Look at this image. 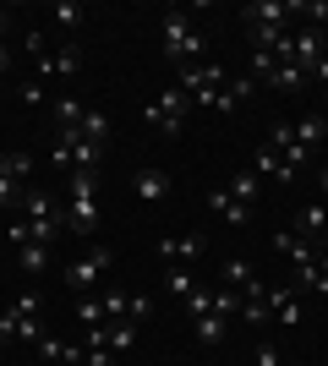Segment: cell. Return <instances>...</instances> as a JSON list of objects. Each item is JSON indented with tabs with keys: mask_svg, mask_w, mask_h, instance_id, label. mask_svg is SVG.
Returning <instances> with one entry per match:
<instances>
[{
	"mask_svg": "<svg viewBox=\"0 0 328 366\" xmlns=\"http://www.w3.org/2000/svg\"><path fill=\"white\" fill-rule=\"evenodd\" d=\"M6 22H11V16H6V6H0V33H6Z\"/></svg>",
	"mask_w": 328,
	"mask_h": 366,
	"instance_id": "cell-44",
	"label": "cell"
},
{
	"mask_svg": "<svg viewBox=\"0 0 328 366\" xmlns=\"http://www.w3.org/2000/svg\"><path fill=\"white\" fill-rule=\"evenodd\" d=\"M274 252L279 257H290L296 268H307V262H317V246L307 241V235H296V229H284V235H274Z\"/></svg>",
	"mask_w": 328,
	"mask_h": 366,
	"instance_id": "cell-17",
	"label": "cell"
},
{
	"mask_svg": "<svg viewBox=\"0 0 328 366\" xmlns=\"http://www.w3.org/2000/svg\"><path fill=\"white\" fill-rule=\"evenodd\" d=\"M6 66H11V49H6V44H0V71H6Z\"/></svg>",
	"mask_w": 328,
	"mask_h": 366,
	"instance_id": "cell-43",
	"label": "cell"
},
{
	"mask_svg": "<svg viewBox=\"0 0 328 366\" xmlns=\"http://www.w3.org/2000/svg\"><path fill=\"white\" fill-rule=\"evenodd\" d=\"M224 82H230V76H224V66H219V61H197V66H181V82H175V88L187 93L192 104L214 109L219 93H224Z\"/></svg>",
	"mask_w": 328,
	"mask_h": 366,
	"instance_id": "cell-3",
	"label": "cell"
},
{
	"mask_svg": "<svg viewBox=\"0 0 328 366\" xmlns=\"http://www.w3.org/2000/svg\"><path fill=\"white\" fill-rule=\"evenodd\" d=\"M77 137H82V142H94V148H109V115L88 104V115H82V126H77Z\"/></svg>",
	"mask_w": 328,
	"mask_h": 366,
	"instance_id": "cell-20",
	"label": "cell"
},
{
	"mask_svg": "<svg viewBox=\"0 0 328 366\" xmlns=\"http://www.w3.org/2000/svg\"><path fill=\"white\" fill-rule=\"evenodd\" d=\"M6 169H11L16 181H28V175H33V153H11V164H6Z\"/></svg>",
	"mask_w": 328,
	"mask_h": 366,
	"instance_id": "cell-39",
	"label": "cell"
},
{
	"mask_svg": "<svg viewBox=\"0 0 328 366\" xmlns=\"http://www.w3.org/2000/svg\"><path fill=\"white\" fill-rule=\"evenodd\" d=\"M39 361L61 366V361H66V345H61V339H55V334H44V339H39Z\"/></svg>",
	"mask_w": 328,
	"mask_h": 366,
	"instance_id": "cell-31",
	"label": "cell"
},
{
	"mask_svg": "<svg viewBox=\"0 0 328 366\" xmlns=\"http://www.w3.org/2000/svg\"><path fill=\"white\" fill-rule=\"evenodd\" d=\"M252 366H279V345H257V355H252Z\"/></svg>",
	"mask_w": 328,
	"mask_h": 366,
	"instance_id": "cell-41",
	"label": "cell"
},
{
	"mask_svg": "<svg viewBox=\"0 0 328 366\" xmlns=\"http://www.w3.org/2000/svg\"><path fill=\"white\" fill-rule=\"evenodd\" d=\"M22 219H28V224H44V219H66V208H55V197H49V192L28 186V197H22Z\"/></svg>",
	"mask_w": 328,
	"mask_h": 366,
	"instance_id": "cell-18",
	"label": "cell"
},
{
	"mask_svg": "<svg viewBox=\"0 0 328 366\" xmlns=\"http://www.w3.org/2000/svg\"><path fill=\"white\" fill-rule=\"evenodd\" d=\"M131 197L137 202H164L170 197V175H164L159 164H142L137 175H131Z\"/></svg>",
	"mask_w": 328,
	"mask_h": 366,
	"instance_id": "cell-11",
	"label": "cell"
},
{
	"mask_svg": "<svg viewBox=\"0 0 328 366\" xmlns=\"http://www.w3.org/2000/svg\"><path fill=\"white\" fill-rule=\"evenodd\" d=\"M214 312L219 317H235V312H241V290H224V285H219L214 290Z\"/></svg>",
	"mask_w": 328,
	"mask_h": 366,
	"instance_id": "cell-30",
	"label": "cell"
},
{
	"mask_svg": "<svg viewBox=\"0 0 328 366\" xmlns=\"http://www.w3.org/2000/svg\"><path fill=\"white\" fill-rule=\"evenodd\" d=\"M6 241H11V246H16V252H22V246H28V241H33V235H28V219H16V224H11V229H6Z\"/></svg>",
	"mask_w": 328,
	"mask_h": 366,
	"instance_id": "cell-40",
	"label": "cell"
},
{
	"mask_svg": "<svg viewBox=\"0 0 328 366\" xmlns=\"http://www.w3.org/2000/svg\"><path fill=\"white\" fill-rule=\"evenodd\" d=\"M16 328H22V312H0V345H16Z\"/></svg>",
	"mask_w": 328,
	"mask_h": 366,
	"instance_id": "cell-33",
	"label": "cell"
},
{
	"mask_svg": "<svg viewBox=\"0 0 328 366\" xmlns=\"http://www.w3.org/2000/svg\"><path fill=\"white\" fill-rule=\"evenodd\" d=\"M16 312H22V317H39V312H44V301H39V290H22V295H16Z\"/></svg>",
	"mask_w": 328,
	"mask_h": 366,
	"instance_id": "cell-35",
	"label": "cell"
},
{
	"mask_svg": "<svg viewBox=\"0 0 328 366\" xmlns=\"http://www.w3.org/2000/svg\"><path fill=\"white\" fill-rule=\"evenodd\" d=\"M22 197H28V181H16L11 169H0V208H22Z\"/></svg>",
	"mask_w": 328,
	"mask_h": 366,
	"instance_id": "cell-24",
	"label": "cell"
},
{
	"mask_svg": "<svg viewBox=\"0 0 328 366\" xmlns=\"http://www.w3.org/2000/svg\"><path fill=\"white\" fill-rule=\"evenodd\" d=\"M49 16H55V28H82V6H71V0H61V6H49Z\"/></svg>",
	"mask_w": 328,
	"mask_h": 366,
	"instance_id": "cell-28",
	"label": "cell"
},
{
	"mask_svg": "<svg viewBox=\"0 0 328 366\" xmlns=\"http://www.w3.org/2000/svg\"><path fill=\"white\" fill-rule=\"evenodd\" d=\"M317 202H328V164L317 169Z\"/></svg>",
	"mask_w": 328,
	"mask_h": 366,
	"instance_id": "cell-42",
	"label": "cell"
},
{
	"mask_svg": "<svg viewBox=\"0 0 328 366\" xmlns=\"http://www.w3.org/2000/svg\"><path fill=\"white\" fill-rule=\"evenodd\" d=\"M16 262H22V268L39 279V274L49 268V246H22V252H16Z\"/></svg>",
	"mask_w": 328,
	"mask_h": 366,
	"instance_id": "cell-26",
	"label": "cell"
},
{
	"mask_svg": "<svg viewBox=\"0 0 328 366\" xmlns=\"http://www.w3.org/2000/svg\"><path fill=\"white\" fill-rule=\"evenodd\" d=\"M159 257L175 262V268H187V262L203 257V235H164V241H159Z\"/></svg>",
	"mask_w": 328,
	"mask_h": 366,
	"instance_id": "cell-14",
	"label": "cell"
},
{
	"mask_svg": "<svg viewBox=\"0 0 328 366\" xmlns=\"http://www.w3.org/2000/svg\"><path fill=\"white\" fill-rule=\"evenodd\" d=\"M296 235H307V241H323V235H328V202H307V208H301V214H296Z\"/></svg>",
	"mask_w": 328,
	"mask_h": 366,
	"instance_id": "cell-16",
	"label": "cell"
},
{
	"mask_svg": "<svg viewBox=\"0 0 328 366\" xmlns=\"http://www.w3.org/2000/svg\"><path fill=\"white\" fill-rule=\"evenodd\" d=\"M82 115H88V104H82L77 93H55V99H49V121H55V132H77Z\"/></svg>",
	"mask_w": 328,
	"mask_h": 366,
	"instance_id": "cell-13",
	"label": "cell"
},
{
	"mask_svg": "<svg viewBox=\"0 0 328 366\" xmlns=\"http://www.w3.org/2000/svg\"><path fill=\"white\" fill-rule=\"evenodd\" d=\"M290 61H296L301 71H312L317 61H328L323 55V33L317 28H290Z\"/></svg>",
	"mask_w": 328,
	"mask_h": 366,
	"instance_id": "cell-9",
	"label": "cell"
},
{
	"mask_svg": "<svg viewBox=\"0 0 328 366\" xmlns=\"http://www.w3.org/2000/svg\"><path fill=\"white\" fill-rule=\"evenodd\" d=\"M126 301H131L126 290H104V295H99V306H104V317H126Z\"/></svg>",
	"mask_w": 328,
	"mask_h": 366,
	"instance_id": "cell-32",
	"label": "cell"
},
{
	"mask_svg": "<svg viewBox=\"0 0 328 366\" xmlns=\"http://www.w3.org/2000/svg\"><path fill=\"white\" fill-rule=\"evenodd\" d=\"M208 312H214V290H208V285H197V290L187 295V317L197 322V317H208Z\"/></svg>",
	"mask_w": 328,
	"mask_h": 366,
	"instance_id": "cell-27",
	"label": "cell"
},
{
	"mask_svg": "<svg viewBox=\"0 0 328 366\" xmlns=\"http://www.w3.org/2000/svg\"><path fill=\"white\" fill-rule=\"evenodd\" d=\"M192 334H197V345H224V334H230V317H219V312H208V317H197L192 322Z\"/></svg>",
	"mask_w": 328,
	"mask_h": 366,
	"instance_id": "cell-21",
	"label": "cell"
},
{
	"mask_svg": "<svg viewBox=\"0 0 328 366\" xmlns=\"http://www.w3.org/2000/svg\"><path fill=\"white\" fill-rule=\"evenodd\" d=\"M109 268H115V252L94 241V246H88V252H82L77 262H71V268H66V285H71V290H94V285L109 274Z\"/></svg>",
	"mask_w": 328,
	"mask_h": 366,
	"instance_id": "cell-5",
	"label": "cell"
},
{
	"mask_svg": "<svg viewBox=\"0 0 328 366\" xmlns=\"http://www.w3.org/2000/svg\"><path fill=\"white\" fill-rule=\"evenodd\" d=\"M99 159H104V148H94V142H71V169H99Z\"/></svg>",
	"mask_w": 328,
	"mask_h": 366,
	"instance_id": "cell-25",
	"label": "cell"
},
{
	"mask_svg": "<svg viewBox=\"0 0 328 366\" xmlns=\"http://www.w3.org/2000/svg\"><path fill=\"white\" fill-rule=\"evenodd\" d=\"M219 285H224V290H241V295H263L268 290L263 279L252 274L247 257H224V262H219Z\"/></svg>",
	"mask_w": 328,
	"mask_h": 366,
	"instance_id": "cell-8",
	"label": "cell"
},
{
	"mask_svg": "<svg viewBox=\"0 0 328 366\" xmlns=\"http://www.w3.org/2000/svg\"><path fill=\"white\" fill-rule=\"evenodd\" d=\"M187 115H192V99L181 88H164L154 104H142V121L154 126V132H164V137H181V132H187Z\"/></svg>",
	"mask_w": 328,
	"mask_h": 366,
	"instance_id": "cell-4",
	"label": "cell"
},
{
	"mask_svg": "<svg viewBox=\"0 0 328 366\" xmlns=\"http://www.w3.org/2000/svg\"><path fill=\"white\" fill-rule=\"evenodd\" d=\"M290 126H296V142H301L307 153H317V148L328 142V115H323V109H307V115H296Z\"/></svg>",
	"mask_w": 328,
	"mask_h": 366,
	"instance_id": "cell-15",
	"label": "cell"
},
{
	"mask_svg": "<svg viewBox=\"0 0 328 366\" xmlns=\"http://www.w3.org/2000/svg\"><path fill=\"white\" fill-rule=\"evenodd\" d=\"M197 55H203V33L192 28V16L164 11V61H175V71H181V66H197Z\"/></svg>",
	"mask_w": 328,
	"mask_h": 366,
	"instance_id": "cell-2",
	"label": "cell"
},
{
	"mask_svg": "<svg viewBox=\"0 0 328 366\" xmlns=\"http://www.w3.org/2000/svg\"><path fill=\"white\" fill-rule=\"evenodd\" d=\"M22 44H28L33 66H39V61H44V55H49V39H44V33H39V28H28V33H22Z\"/></svg>",
	"mask_w": 328,
	"mask_h": 366,
	"instance_id": "cell-34",
	"label": "cell"
},
{
	"mask_svg": "<svg viewBox=\"0 0 328 366\" xmlns=\"http://www.w3.org/2000/svg\"><path fill=\"white\" fill-rule=\"evenodd\" d=\"M263 175H268V181H296V175L284 169L279 148H268V142H263V148H257V181H263Z\"/></svg>",
	"mask_w": 328,
	"mask_h": 366,
	"instance_id": "cell-23",
	"label": "cell"
},
{
	"mask_svg": "<svg viewBox=\"0 0 328 366\" xmlns=\"http://www.w3.org/2000/svg\"><path fill=\"white\" fill-rule=\"evenodd\" d=\"M164 285H170V290L181 295V301H187V295L197 290V274H192V268H170V279H164Z\"/></svg>",
	"mask_w": 328,
	"mask_h": 366,
	"instance_id": "cell-29",
	"label": "cell"
},
{
	"mask_svg": "<svg viewBox=\"0 0 328 366\" xmlns=\"http://www.w3.org/2000/svg\"><path fill=\"white\" fill-rule=\"evenodd\" d=\"M224 192H230L235 202H247V208H257V197H263V181H257V169H235Z\"/></svg>",
	"mask_w": 328,
	"mask_h": 366,
	"instance_id": "cell-19",
	"label": "cell"
},
{
	"mask_svg": "<svg viewBox=\"0 0 328 366\" xmlns=\"http://www.w3.org/2000/svg\"><path fill=\"white\" fill-rule=\"evenodd\" d=\"M307 82H312V76L301 71L296 61H279V71H274V82H268V88H274V93H301Z\"/></svg>",
	"mask_w": 328,
	"mask_h": 366,
	"instance_id": "cell-22",
	"label": "cell"
},
{
	"mask_svg": "<svg viewBox=\"0 0 328 366\" xmlns=\"http://www.w3.org/2000/svg\"><path fill=\"white\" fill-rule=\"evenodd\" d=\"M241 16H247V28H284L290 33V22L301 16V0H257Z\"/></svg>",
	"mask_w": 328,
	"mask_h": 366,
	"instance_id": "cell-6",
	"label": "cell"
},
{
	"mask_svg": "<svg viewBox=\"0 0 328 366\" xmlns=\"http://www.w3.org/2000/svg\"><path fill=\"white\" fill-rule=\"evenodd\" d=\"M208 214H214L219 224H230V229L252 224V208H247V202H235L230 192H224V186H219V192H208Z\"/></svg>",
	"mask_w": 328,
	"mask_h": 366,
	"instance_id": "cell-12",
	"label": "cell"
},
{
	"mask_svg": "<svg viewBox=\"0 0 328 366\" xmlns=\"http://www.w3.org/2000/svg\"><path fill=\"white\" fill-rule=\"evenodd\" d=\"M77 322H88V328H99V322H104V306H99V301H82V306H77Z\"/></svg>",
	"mask_w": 328,
	"mask_h": 366,
	"instance_id": "cell-36",
	"label": "cell"
},
{
	"mask_svg": "<svg viewBox=\"0 0 328 366\" xmlns=\"http://www.w3.org/2000/svg\"><path fill=\"white\" fill-rule=\"evenodd\" d=\"M148 312H154V301H148V295H131V301H126V317H131V322H142Z\"/></svg>",
	"mask_w": 328,
	"mask_h": 366,
	"instance_id": "cell-38",
	"label": "cell"
},
{
	"mask_svg": "<svg viewBox=\"0 0 328 366\" xmlns=\"http://www.w3.org/2000/svg\"><path fill=\"white\" fill-rule=\"evenodd\" d=\"M16 93H22V104H44V82H39V76H28Z\"/></svg>",
	"mask_w": 328,
	"mask_h": 366,
	"instance_id": "cell-37",
	"label": "cell"
},
{
	"mask_svg": "<svg viewBox=\"0 0 328 366\" xmlns=\"http://www.w3.org/2000/svg\"><path fill=\"white\" fill-rule=\"evenodd\" d=\"M77 71H82V49H77V44H61V49H49L44 61L33 66V76H39V82H49V76H55V82H71Z\"/></svg>",
	"mask_w": 328,
	"mask_h": 366,
	"instance_id": "cell-7",
	"label": "cell"
},
{
	"mask_svg": "<svg viewBox=\"0 0 328 366\" xmlns=\"http://www.w3.org/2000/svg\"><path fill=\"white\" fill-rule=\"evenodd\" d=\"M323 115H328V99H323Z\"/></svg>",
	"mask_w": 328,
	"mask_h": 366,
	"instance_id": "cell-45",
	"label": "cell"
},
{
	"mask_svg": "<svg viewBox=\"0 0 328 366\" xmlns=\"http://www.w3.org/2000/svg\"><path fill=\"white\" fill-rule=\"evenodd\" d=\"M99 169H71V197H66V229L99 235Z\"/></svg>",
	"mask_w": 328,
	"mask_h": 366,
	"instance_id": "cell-1",
	"label": "cell"
},
{
	"mask_svg": "<svg viewBox=\"0 0 328 366\" xmlns=\"http://www.w3.org/2000/svg\"><path fill=\"white\" fill-rule=\"evenodd\" d=\"M263 301H268V312H274V322H279V328H296L301 312H307V306H301V295H296V285H274Z\"/></svg>",
	"mask_w": 328,
	"mask_h": 366,
	"instance_id": "cell-10",
	"label": "cell"
}]
</instances>
